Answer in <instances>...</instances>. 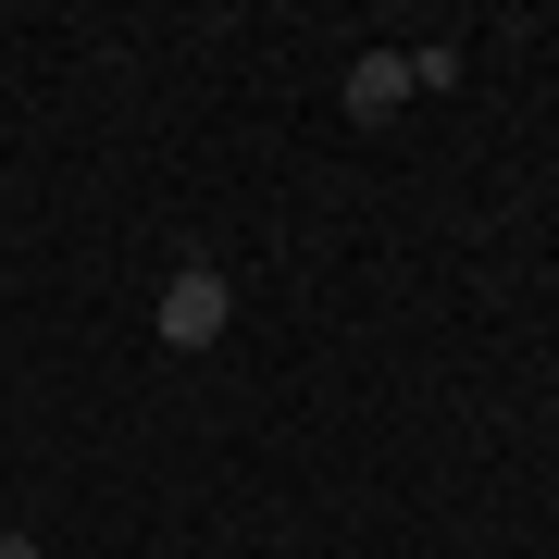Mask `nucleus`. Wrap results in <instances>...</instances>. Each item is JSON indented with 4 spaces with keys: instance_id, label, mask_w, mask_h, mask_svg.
<instances>
[{
    "instance_id": "1",
    "label": "nucleus",
    "mask_w": 559,
    "mask_h": 559,
    "mask_svg": "<svg viewBox=\"0 0 559 559\" xmlns=\"http://www.w3.org/2000/svg\"><path fill=\"white\" fill-rule=\"evenodd\" d=\"M150 323H162V348H212L224 323H237V286H224L212 261H187V274H162V311Z\"/></svg>"
},
{
    "instance_id": "2",
    "label": "nucleus",
    "mask_w": 559,
    "mask_h": 559,
    "mask_svg": "<svg viewBox=\"0 0 559 559\" xmlns=\"http://www.w3.org/2000/svg\"><path fill=\"white\" fill-rule=\"evenodd\" d=\"M399 100H411V50H360V62H348V112H360V124H385Z\"/></svg>"
},
{
    "instance_id": "3",
    "label": "nucleus",
    "mask_w": 559,
    "mask_h": 559,
    "mask_svg": "<svg viewBox=\"0 0 559 559\" xmlns=\"http://www.w3.org/2000/svg\"><path fill=\"white\" fill-rule=\"evenodd\" d=\"M0 559H38V535H0Z\"/></svg>"
}]
</instances>
